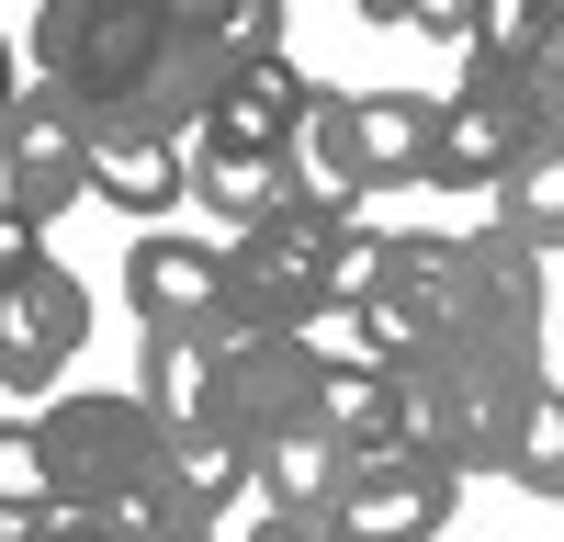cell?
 Instances as JSON below:
<instances>
[{"mask_svg":"<svg viewBox=\"0 0 564 542\" xmlns=\"http://www.w3.org/2000/svg\"><path fill=\"white\" fill-rule=\"evenodd\" d=\"M520 497H553L564 509V384H542L531 406H520V430H508V464H497Z\"/></svg>","mask_w":564,"mask_h":542,"instance_id":"cell-20","label":"cell"},{"mask_svg":"<svg viewBox=\"0 0 564 542\" xmlns=\"http://www.w3.org/2000/svg\"><path fill=\"white\" fill-rule=\"evenodd\" d=\"M553 384H564V305H553Z\"/></svg>","mask_w":564,"mask_h":542,"instance_id":"cell-30","label":"cell"},{"mask_svg":"<svg viewBox=\"0 0 564 542\" xmlns=\"http://www.w3.org/2000/svg\"><path fill=\"white\" fill-rule=\"evenodd\" d=\"M294 181H305V204L316 215H361V193H372V159H361V90H327L316 79V102H305V124H294Z\"/></svg>","mask_w":564,"mask_h":542,"instance_id":"cell-11","label":"cell"},{"mask_svg":"<svg viewBox=\"0 0 564 542\" xmlns=\"http://www.w3.org/2000/svg\"><path fill=\"white\" fill-rule=\"evenodd\" d=\"M441 305H452V238H430V226H395V238H384V283L350 305L361 361L406 373V361L441 339Z\"/></svg>","mask_w":564,"mask_h":542,"instance_id":"cell-5","label":"cell"},{"mask_svg":"<svg viewBox=\"0 0 564 542\" xmlns=\"http://www.w3.org/2000/svg\"><path fill=\"white\" fill-rule=\"evenodd\" d=\"M249 542H350V531H339V520H271V509H260Z\"/></svg>","mask_w":564,"mask_h":542,"instance_id":"cell-27","label":"cell"},{"mask_svg":"<svg viewBox=\"0 0 564 542\" xmlns=\"http://www.w3.org/2000/svg\"><path fill=\"white\" fill-rule=\"evenodd\" d=\"M135 395L159 406V430H170V441H193V430H204V406H215V339L159 328L148 361H135Z\"/></svg>","mask_w":564,"mask_h":542,"instance_id":"cell-17","label":"cell"},{"mask_svg":"<svg viewBox=\"0 0 564 542\" xmlns=\"http://www.w3.org/2000/svg\"><path fill=\"white\" fill-rule=\"evenodd\" d=\"M305 102H316V79H305L294 57H260V68H238V79H226V102H215L193 136H226V148H294Z\"/></svg>","mask_w":564,"mask_h":542,"instance_id":"cell-13","label":"cell"},{"mask_svg":"<svg viewBox=\"0 0 564 542\" xmlns=\"http://www.w3.org/2000/svg\"><path fill=\"white\" fill-rule=\"evenodd\" d=\"M215 294H226V238H170V226H148V238L124 249V305L135 328H193L215 339Z\"/></svg>","mask_w":564,"mask_h":542,"instance_id":"cell-9","label":"cell"},{"mask_svg":"<svg viewBox=\"0 0 564 542\" xmlns=\"http://www.w3.org/2000/svg\"><path fill=\"white\" fill-rule=\"evenodd\" d=\"M350 464H361L350 441L294 430L282 452H260V509H271V520H327V509H339V486H350Z\"/></svg>","mask_w":564,"mask_h":542,"instance_id":"cell-16","label":"cell"},{"mask_svg":"<svg viewBox=\"0 0 564 542\" xmlns=\"http://www.w3.org/2000/svg\"><path fill=\"white\" fill-rule=\"evenodd\" d=\"M193 204L226 226V238H260V226H282V215H305V181H294V159L282 148H226V136H193Z\"/></svg>","mask_w":564,"mask_h":542,"instance_id":"cell-10","label":"cell"},{"mask_svg":"<svg viewBox=\"0 0 564 542\" xmlns=\"http://www.w3.org/2000/svg\"><path fill=\"white\" fill-rule=\"evenodd\" d=\"M79 339H90V294H79V271H57V260H34L12 294H0V384L12 395H45L79 361Z\"/></svg>","mask_w":564,"mask_h":542,"instance_id":"cell-8","label":"cell"},{"mask_svg":"<svg viewBox=\"0 0 564 542\" xmlns=\"http://www.w3.org/2000/svg\"><path fill=\"white\" fill-rule=\"evenodd\" d=\"M316 339H226L215 350V406H204V430L226 452H282L294 430H316Z\"/></svg>","mask_w":564,"mask_h":542,"instance_id":"cell-4","label":"cell"},{"mask_svg":"<svg viewBox=\"0 0 564 542\" xmlns=\"http://www.w3.org/2000/svg\"><path fill=\"white\" fill-rule=\"evenodd\" d=\"M34 260H45V226H34V215H12V204H0V294H12L23 271H34Z\"/></svg>","mask_w":564,"mask_h":542,"instance_id":"cell-25","label":"cell"},{"mask_svg":"<svg viewBox=\"0 0 564 542\" xmlns=\"http://www.w3.org/2000/svg\"><path fill=\"white\" fill-rule=\"evenodd\" d=\"M316 430L327 441H350V452H406V384L384 373V361H316Z\"/></svg>","mask_w":564,"mask_h":542,"instance_id":"cell-12","label":"cell"},{"mask_svg":"<svg viewBox=\"0 0 564 542\" xmlns=\"http://www.w3.org/2000/svg\"><path fill=\"white\" fill-rule=\"evenodd\" d=\"M475 12H486V0H406V23L441 34V45H475Z\"/></svg>","mask_w":564,"mask_h":542,"instance_id":"cell-26","label":"cell"},{"mask_svg":"<svg viewBox=\"0 0 564 542\" xmlns=\"http://www.w3.org/2000/svg\"><path fill=\"white\" fill-rule=\"evenodd\" d=\"M45 497L79 520H102L124 509V497H148L170 464H181V441L159 430V406L148 395H57L45 406Z\"/></svg>","mask_w":564,"mask_h":542,"instance_id":"cell-2","label":"cell"},{"mask_svg":"<svg viewBox=\"0 0 564 542\" xmlns=\"http://www.w3.org/2000/svg\"><path fill=\"white\" fill-rule=\"evenodd\" d=\"M372 181H441V90H361Z\"/></svg>","mask_w":564,"mask_h":542,"instance_id":"cell-15","label":"cell"},{"mask_svg":"<svg viewBox=\"0 0 564 542\" xmlns=\"http://www.w3.org/2000/svg\"><path fill=\"white\" fill-rule=\"evenodd\" d=\"M181 486H193L204 509L226 520V497H238V486H260V464H249V452H226L215 430H193V441H181Z\"/></svg>","mask_w":564,"mask_h":542,"instance_id":"cell-22","label":"cell"},{"mask_svg":"<svg viewBox=\"0 0 564 542\" xmlns=\"http://www.w3.org/2000/svg\"><path fill=\"white\" fill-rule=\"evenodd\" d=\"M79 193H90V124L57 102V90H23V102L0 113V204L57 226Z\"/></svg>","mask_w":564,"mask_h":542,"instance_id":"cell-6","label":"cell"},{"mask_svg":"<svg viewBox=\"0 0 564 542\" xmlns=\"http://www.w3.org/2000/svg\"><path fill=\"white\" fill-rule=\"evenodd\" d=\"M452 497H463V475L441 464V452L406 441V452H361L327 520H339L350 542H441L452 531Z\"/></svg>","mask_w":564,"mask_h":542,"instance_id":"cell-7","label":"cell"},{"mask_svg":"<svg viewBox=\"0 0 564 542\" xmlns=\"http://www.w3.org/2000/svg\"><path fill=\"white\" fill-rule=\"evenodd\" d=\"M23 90H34V79H23V57H12V45H0V113H12Z\"/></svg>","mask_w":564,"mask_h":542,"instance_id":"cell-28","label":"cell"},{"mask_svg":"<svg viewBox=\"0 0 564 542\" xmlns=\"http://www.w3.org/2000/svg\"><path fill=\"white\" fill-rule=\"evenodd\" d=\"M90 193L148 226V215H170L181 193H193V159H181L170 136H90Z\"/></svg>","mask_w":564,"mask_h":542,"instance_id":"cell-14","label":"cell"},{"mask_svg":"<svg viewBox=\"0 0 564 542\" xmlns=\"http://www.w3.org/2000/svg\"><path fill=\"white\" fill-rule=\"evenodd\" d=\"M497 215L520 226V238H531L542 260H564V136H553V148H531L520 170L497 181Z\"/></svg>","mask_w":564,"mask_h":542,"instance_id":"cell-19","label":"cell"},{"mask_svg":"<svg viewBox=\"0 0 564 542\" xmlns=\"http://www.w3.org/2000/svg\"><path fill=\"white\" fill-rule=\"evenodd\" d=\"M384 238H395V226H361V215L339 226V249H327V294H339V316L384 283Z\"/></svg>","mask_w":564,"mask_h":542,"instance_id":"cell-23","label":"cell"},{"mask_svg":"<svg viewBox=\"0 0 564 542\" xmlns=\"http://www.w3.org/2000/svg\"><path fill=\"white\" fill-rule=\"evenodd\" d=\"M0 509H45V430L0 419Z\"/></svg>","mask_w":564,"mask_h":542,"instance_id":"cell-24","label":"cell"},{"mask_svg":"<svg viewBox=\"0 0 564 542\" xmlns=\"http://www.w3.org/2000/svg\"><path fill=\"white\" fill-rule=\"evenodd\" d=\"M542 34H564V0H486V12H475V45H463V57H531Z\"/></svg>","mask_w":564,"mask_h":542,"instance_id":"cell-21","label":"cell"},{"mask_svg":"<svg viewBox=\"0 0 564 542\" xmlns=\"http://www.w3.org/2000/svg\"><path fill=\"white\" fill-rule=\"evenodd\" d=\"M350 215H282L260 238H226V294H215V350L226 339H305L316 316H339L327 294V249H339Z\"/></svg>","mask_w":564,"mask_h":542,"instance_id":"cell-3","label":"cell"},{"mask_svg":"<svg viewBox=\"0 0 564 542\" xmlns=\"http://www.w3.org/2000/svg\"><path fill=\"white\" fill-rule=\"evenodd\" d=\"M508 159H520V136H508L486 102H463V90H441V193H497Z\"/></svg>","mask_w":564,"mask_h":542,"instance_id":"cell-18","label":"cell"},{"mask_svg":"<svg viewBox=\"0 0 564 542\" xmlns=\"http://www.w3.org/2000/svg\"><path fill=\"white\" fill-rule=\"evenodd\" d=\"M361 23H406V0H361Z\"/></svg>","mask_w":564,"mask_h":542,"instance_id":"cell-29","label":"cell"},{"mask_svg":"<svg viewBox=\"0 0 564 542\" xmlns=\"http://www.w3.org/2000/svg\"><path fill=\"white\" fill-rule=\"evenodd\" d=\"M34 90L90 124V136H170L193 148L170 79V0H45L34 12Z\"/></svg>","mask_w":564,"mask_h":542,"instance_id":"cell-1","label":"cell"}]
</instances>
